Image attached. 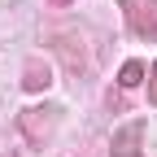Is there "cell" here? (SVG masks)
Returning a JSON list of instances; mask_svg holds the SVG:
<instances>
[{
    "instance_id": "3957f363",
    "label": "cell",
    "mask_w": 157,
    "mask_h": 157,
    "mask_svg": "<svg viewBox=\"0 0 157 157\" xmlns=\"http://www.w3.org/2000/svg\"><path fill=\"white\" fill-rule=\"evenodd\" d=\"M122 13L140 39H157V0H122Z\"/></svg>"
},
{
    "instance_id": "6da1fadb",
    "label": "cell",
    "mask_w": 157,
    "mask_h": 157,
    "mask_svg": "<svg viewBox=\"0 0 157 157\" xmlns=\"http://www.w3.org/2000/svg\"><path fill=\"white\" fill-rule=\"evenodd\" d=\"M48 39H52V52L61 57L66 74H70V78H83V70H87V48H83V35L66 26V31H52Z\"/></svg>"
},
{
    "instance_id": "52a82bcc",
    "label": "cell",
    "mask_w": 157,
    "mask_h": 157,
    "mask_svg": "<svg viewBox=\"0 0 157 157\" xmlns=\"http://www.w3.org/2000/svg\"><path fill=\"white\" fill-rule=\"evenodd\" d=\"M148 74H153V78H148V101L157 105V61H153V70H148Z\"/></svg>"
},
{
    "instance_id": "ba28073f",
    "label": "cell",
    "mask_w": 157,
    "mask_h": 157,
    "mask_svg": "<svg viewBox=\"0 0 157 157\" xmlns=\"http://www.w3.org/2000/svg\"><path fill=\"white\" fill-rule=\"evenodd\" d=\"M48 5H57V9H66V5H74V0H48Z\"/></svg>"
},
{
    "instance_id": "277c9868",
    "label": "cell",
    "mask_w": 157,
    "mask_h": 157,
    "mask_svg": "<svg viewBox=\"0 0 157 157\" xmlns=\"http://www.w3.org/2000/svg\"><path fill=\"white\" fill-rule=\"evenodd\" d=\"M140 140H144V122H127L122 131H113L109 157H144L140 153Z\"/></svg>"
},
{
    "instance_id": "5b68a950",
    "label": "cell",
    "mask_w": 157,
    "mask_h": 157,
    "mask_svg": "<svg viewBox=\"0 0 157 157\" xmlns=\"http://www.w3.org/2000/svg\"><path fill=\"white\" fill-rule=\"evenodd\" d=\"M48 83H52V70H48V61L31 57V61H26V70H22V87H26V92H48Z\"/></svg>"
},
{
    "instance_id": "8992f818",
    "label": "cell",
    "mask_w": 157,
    "mask_h": 157,
    "mask_svg": "<svg viewBox=\"0 0 157 157\" xmlns=\"http://www.w3.org/2000/svg\"><path fill=\"white\" fill-rule=\"evenodd\" d=\"M118 83H122V87H140L144 83V61H127L122 74H118Z\"/></svg>"
},
{
    "instance_id": "7a4b0ae2",
    "label": "cell",
    "mask_w": 157,
    "mask_h": 157,
    "mask_svg": "<svg viewBox=\"0 0 157 157\" xmlns=\"http://www.w3.org/2000/svg\"><path fill=\"white\" fill-rule=\"evenodd\" d=\"M57 113L61 109H52V105H31L17 113V122H22V135L31 144H48L52 140V127H57Z\"/></svg>"
}]
</instances>
